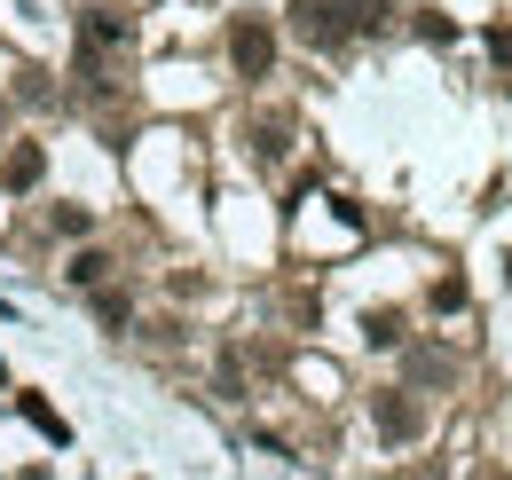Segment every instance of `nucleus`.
Instances as JSON below:
<instances>
[{
	"label": "nucleus",
	"mask_w": 512,
	"mask_h": 480,
	"mask_svg": "<svg viewBox=\"0 0 512 480\" xmlns=\"http://www.w3.org/2000/svg\"><path fill=\"white\" fill-rule=\"evenodd\" d=\"M229 63H237V79H268L276 71V32L260 16H237L229 24Z\"/></svg>",
	"instance_id": "obj_1"
},
{
	"label": "nucleus",
	"mask_w": 512,
	"mask_h": 480,
	"mask_svg": "<svg viewBox=\"0 0 512 480\" xmlns=\"http://www.w3.org/2000/svg\"><path fill=\"white\" fill-rule=\"evenodd\" d=\"M371 418H379V433H386V441H418L426 410H418V394H410V386H386L379 402H371Z\"/></svg>",
	"instance_id": "obj_2"
},
{
	"label": "nucleus",
	"mask_w": 512,
	"mask_h": 480,
	"mask_svg": "<svg viewBox=\"0 0 512 480\" xmlns=\"http://www.w3.org/2000/svg\"><path fill=\"white\" fill-rule=\"evenodd\" d=\"M64 276L79 284V292H103V284H111V260H103V252H71Z\"/></svg>",
	"instance_id": "obj_3"
},
{
	"label": "nucleus",
	"mask_w": 512,
	"mask_h": 480,
	"mask_svg": "<svg viewBox=\"0 0 512 480\" xmlns=\"http://www.w3.org/2000/svg\"><path fill=\"white\" fill-rule=\"evenodd\" d=\"M40 166H48V150H40V142L8 150V189H32V181H40Z\"/></svg>",
	"instance_id": "obj_4"
},
{
	"label": "nucleus",
	"mask_w": 512,
	"mask_h": 480,
	"mask_svg": "<svg viewBox=\"0 0 512 480\" xmlns=\"http://www.w3.org/2000/svg\"><path fill=\"white\" fill-rule=\"evenodd\" d=\"M16 410H24V418L40 425V433H48V441H64V418H56V410H48V402H40V394H24V402H16Z\"/></svg>",
	"instance_id": "obj_5"
},
{
	"label": "nucleus",
	"mask_w": 512,
	"mask_h": 480,
	"mask_svg": "<svg viewBox=\"0 0 512 480\" xmlns=\"http://www.w3.org/2000/svg\"><path fill=\"white\" fill-rule=\"evenodd\" d=\"M418 40H434V48H442V40H457V24H449L442 8H418Z\"/></svg>",
	"instance_id": "obj_6"
},
{
	"label": "nucleus",
	"mask_w": 512,
	"mask_h": 480,
	"mask_svg": "<svg viewBox=\"0 0 512 480\" xmlns=\"http://www.w3.org/2000/svg\"><path fill=\"white\" fill-rule=\"evenodd\" d=\"M95 221H87V205H56V237H87Z\"/></svg>",
	"instance_id": "obj_7"
},
{
	"label": "nucleus",
	"mask_w": 512,
	"mask_h": 480,
	"mask_svg": "<svg viewBox=\"0 0 512 480\" xmlns=\"http://www.w3.org/2000/svg\"><path fill=\"white\" fill-rule=\"evenodd\" d=\"M95 315L103 323H127V292H95Z\"/></svg>",
	"instance_id": "obj_8"
},
{
	"label": "nucleus",
	"mask_w": 512,
	"mask_h": 480,
	"mask_svg": "<svg viewBox=\"0 0 512 480\" xmlns=\"http://www.w3.org/2000/svg\"><path fill=\"white\" fill-rule=\"evenodd\" d=\"M489 56H497V63H512V32H489Z\"/></svg>",
	"instance_id": "obj_9"
},
{
	"label": "nucleus",
	"mask_w": 512,
	"mask_h": 480,
	"mask_svg": "<svg viewBox=\"0 0 512 480\" xmlns=\"http://www.w3.org/2000/svg\"><path fill=\"white\" fill-rule=\"evenodd\" d=\"M497 480H505V473H497Z\"/></svg>",
	"instance_id": "obj_10"
}]
</instances>
